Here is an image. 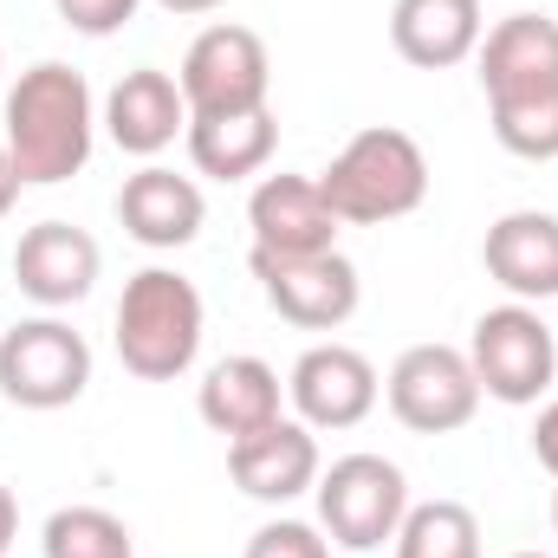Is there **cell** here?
<instances>
[{
    "label": "cell",
    "instance_id": "obj_1",
    "mask_svg": "<svg viewBox=\"0 0 558 558\" xmlns=\"http://www.w3.org/2000/svg\"><path fill=\"white\" fill-rule=\"evenodd\" d=\"M0 143H7L20 182H39V189L72 182L98 143V105H92L85 72H72L59 59L26 65L7 92V137Z\"/></svg>",
    "mask_w": 558,
    "mask_h": 558
},
{
    "label": "cell",
    "instance_id": "obj_2",
    "mask_svg": "<svg viewBox=\"0 0 558 558\" xmlns=\"http://www.w3.org/2000/svg\"><path fill=\"white\" fill-rule=\"evenodd\" d=\"M325 202L338 221L351 228H384V221H403L428 202V156L410 131L397 124H371L331 156V169L318 175Z\"/></svg>",
    "mask_w": 558,
    "mask_h": 558
},
{
    "label": "cell",
    "instance_id": "obj_3",
    "mask_svg": "<svg viewBox=\"0 0 558 558\" xmlns=\"http://www.w3.org/2000/svg\"><path fill=\"white\" fill-rule=\"evenodd\" d=\"M202 351V292L175 267H143L118 299V357L143 384H175Z\"/></svg>",
    "mask_w": 558,
    "mask_h": 558
},
{
    "label": "cell",
    "instance_id": "obj_4",
    "mask_svg": "<svg viewBox=\"0 0 558 558\" xmlns=\"http://www.w3.org/2000/svg\"><path fill=\"white\" fill-rule=\"evenodd\" d=\"M318 533L344 553H384L410 513V481L384 454H344L318 474Z\"/></svg>",
    "mask_w": 558,
    "mask_h": 558
},
{
    "label": "cell",
    "instance_id": "obj_5",
    "mask_svg": "<svg viewBox=\"0 0 558 558\" xmlns=\"http://www.w3.org/2000/svg\"><path fill=\"white\" fill-rule=\"evenodd\" d=\"M468 364H474V377H481V397H494V403H507V410H526V403H539V397L553 390L558 338L533 305L507 299V305H494V312L474 318Z\"/></svg>",
    "mask_w": 558,
    "mask_h": 558
},
{
    "label": "cell",
    "instance_id": "obj_6",
    "mask_svg": "<svg viewBox=\"0 0 558 558\" xmlns=\"http://www.w3.org/2000/svg\"><path fill=\"white\" fill-rule=\"evenodd\" d=\"M92 384V344L65 318H20L0 331V397L13 410H72Z\"/></svg>",
    "mask_w": 558,
    "mask_h": 558
},
{
    "label": "cell",
    "instance_id": "obj_7",
    "mask_svg": "<svg viewBox=\"0 0 558 558\" xmlns=\"http://www.w3.org/2000/svg\"><path fill=\"white\" fill-rule=\"evenodd\" d=\"M175 85H182V98H189V118L260 111V105H267V92H274V59H267V39H260L254 26L215 20L208 33H195V39H189Z\"/></svg>",
    "mask_w": 558,
    "mask_h": 558
},
{
    "label": "cell",
    "instance_id": "obj_8",
    "mask_svg": "<svg viewBox=\"0 0 558 558\" xmlns=\"http://www.w3.org/2000/svg\"><path fill=\"white\" fill-rule=\"evenodd\" d=\"M384 397L410 435H454L481 410V377H474L468 351H454V344H410L390 364Z\"/></svg>",
    "mask_w": 558,
    "mask_h": 558
},
{
    "label": "cell",
    "instance_id": "obj_9",
    "mask_svg": "<svg viewBox=\"0 0 558 558\" xmlns=\"http://www.w3.org/2000/svg\"><path fill=\"white\" fill-rule=\"evenodd\" d=\"M247 267L260 279L267 305L286 325H299V331H338L357 312V299H364V279H357V267L338 247L331 254H260L254 247Z\"/></svg>",
    "mask_w": 558,
    "mask_h": 558
},
{
    "label": "cell",
    "instance_id": "obj_10",
    "mask_svg": "<svg viewBox=\"0 0 558 558\" xmlns=\"http://www.w3.org/2000/svg\"><path fill=\"white\" fill-rule=\"evenodd\" d=\"M286 397H292V410H299V422H305L312 435H318V428H357V422L377 410L384 377H377V364H371L364 351H351V344H312V351L292 364Z\"/></svg>",
    "mask_w": 558,
    "mask_h": 558
},
{
    "label": "cell",
    "instance_id": "obj_11",
    "mask_svg": "<svg viewBox=\"0 0 558 558\" xmlns=\"http://www.w3.org/2000/svg\"><path fill=\"white\" fill-rule=\"evenodd\" d=\"M481 92L487 105H526L558 92V20L553 13H507L481 33Z\"/></svg>",
    "mask_w": 558,
    "mask_h": 558
},
{
    "label": "cell",
    "instance_id": "obj_12",
    "mask_svg": "<svg viewBox=\"0 0 558 558\" xmlns=\"http://www.w3.org/2000/svg\"><path fill=\"white\" fill-rule=\"evenodd\" d=\"M247 228H254V247L260 254H331L338 247V215L318 189V175H260L254 195H247Z\"/></svg>",
    "mask_w": 558,
    "mask_h": 558
},
{
    "label": "cell",
    "instance_id": "obj_13",
    "mask_svg": "<svg viewBox=\"0 0 558 558\" xmlns=\"http://www.w3.org/2000/svg\"><path fill=\"white\" fill-rule=\"evenodd\" d=\"M228 474H234V487H241L247 500L286 507V500H299V494L318 487L325 461H318V441H312L305 422L279 416V422H267V428H254V435H234V441H228Z\"/></svg>",
    "mask_w": 558,
    "mask_h": 558
},
{
    "label": "cell",
    "instance_id": "obj_14",
    "mask_svg": "<svg viewBox=\"0 0 558 558\" xmlns=\"http://www.w3.org/2000/svg\"><path fill=\"white\" fill-rule=\"evenodd\" d=\"M13 279H20V292L33 299V305H46V312H59V305H78L92 286H98V267H105V254H98V241L85 234V228H72V221H39V228H26L20 234V247H13Z\"/></svg>",
    "mask_w": 558,
    "mask_h": 558
},
{
    "label": "cell",
    "instance_id": "obj_15",
    "mask_svg": "<svg viewBox=\"0 0 558 558\" xmlns=\"http://www.w3.org/2000/svg\"><path fill=\"white\" fill-rule=\"evenodd\" d=\"M118 221H124V234L137 247L169 254V247H189L202 234L208 202H202L195 175H175L162 162H143L137 175H124V189H118Z\"/></svg>",
    "mask_w": 558,
    "mask_h": 558
},
{
    "label": "cell",
    "instance_id": "obj_16",
    "mask_svg": "<svg viewBox=\"0 0 558 558\" xmlns=\"http://www.w3.org/2000/svg\"><path fill=\"white\" fill-rule=\"evenodd\" d=\"M481 260H487V279L507 286L520 305L558 299V215H546V208L500 215L481 241Z\"/></svg>",
    "mask_w": 558,
    "mask_h": 558
},
{
    "label": "cell",
    "instance_id": "obj_17",
    "mask_svg": "<svg viewBox=\"0 0 558 558\" xmlns=\"http://www.w3.org/2000/svg\"><path fill=\"white\" fill-rule=\"evenodd\" d=\"M105 131L124 156H162L175 137H189V98L169 72L137 65L111 85L105 98Z\"/></svg>",
    "mask_w": 558,
    "mask_h": 558
},
{
    "label": "cell",
    "instance_id": "obj_18",
    "mask_svg": "<svg viewBox=\"0 0 558 558\" xmlns=\"http://www.w3.org/2000/svg\"><path fill=\"white\" fill-rule=\"evenodd\" d=\"M481 0H397L390 7V46L416 72H448L481 52Z\"/></svg>",
    "mask_w": 558,
    "mask_h": 558
},
{
    "label": "cell",
    "instance_id": "obj_19",
    "mask_svg": "<svg viewBox=\"0 0 558 558\" xmlns=\"http://www.w3.org/2000/svg\"><path fill=\"white\" fill-rule=\"evenodd\" d=\"M279 397H286V384H279V371L267 357H221L208 377H202V397H195V410L202 422L215 428V435H254V428H267L279 422Z\"/></svg>",
    "mask_w": 558,
    "mask_h": 558
},
{
    "label": "cell",
    "instance_id": "obj_20",
    "mask_svg": "<svg viewBox=\"0 0 558 558\" xmlns=\"http://www.w3.org/2000/svg\"><path fill=\"white\" fill-rule=\"evenodd\" d=\"M189 162L215 182H247L274 162L279 149V118L260 111H228V118H189Z\"/></svg>",
    "mask_w": 558,
    "mask_h": 558
},
{
    "label": "cell",
    "instance_id": "obj_21",
    "mask_svg": "<svg viewBox=\"0 0 558 558\" xmlns=\"http://www.w3.org/2000/svg\"><path fill=\"white\" fill-rule=\"evenodd\" d=\"M397 558H481V520L461 500H422L397 526Z\"/></svg>",
    "mask_w": 558,
    "mask_h": 558
},
{
    "label": "cell",
    "instance_id": "obj_22",
    "mask_svg": "<svg viewBox=\"0 0 558 558\" xmlns=\"http://www.w3.org/2000/svg\"><path fill=\"white\" fill-rule=\"evenodd\" d=\"M46 558H137L131 526L111 507H59L39 533Z\"/></svg>",
    "mask_w": 558,
    "mask_h": 558
},
{
    "label": "cell",
    "instance_id": "obj_23",
    "mask_svg": "<svg viewBox=\"0 0 558 558\" xmlns=\"http://www.w3.org/2000/svg\"><path fill=\"white\" fill-rule=\"evenodd\" d=\"M494 137L520 162H558V92L553 98H526V105H487Z\"/></svg>",
    "mask_w": 558,
    "mask_h": 558
},
{
    "label": "cell",
    "instance_id": "obj_24",
    "mask_svg": "<svg viewBox=\"0 0 558 558\" xmlns=\"http://www.w3.org/2000/svg\"><path fill=\"white\" fill-rule=\"evenodd\" d=\"M247 558H331V539L305 520H267L247 539Z\"/></svg>",
    "mask_w": 558,
    "mask_h": 558
},
{
    "label": "cell",
    "instance_id": "obj_25",
    "mask_svg": "<svg viewBox=\"0 0 558 558\" xmlns=\"http://www.w3.org/2000/svg\"><path fill=\"white\" fill-rule=\"evenodd\" d=\"M59 7V20L72 26V33H85V39H111V33H124L131 20H137L143 0H52Z\"/></svg>",
    "mask_w": 558,
    "mask_h": 558
},
{
    "label": "cell",
    "instance_id": "obj_26",
    "mask_svg": "<svg viewBox=\"0 0 558 558\" xmlns=\"http://www.w3.org/2000/svg\"><path fill=\"white\" fill-rule=\"evenodd\" d=\"M533 454H539V468L558 481V403H546L539 422H533Z\"/></svg>",
    "mask_w": 558,
    "mask_h": 558
},
{
    "label": "cell",
    "instance_id": "obj_27",
    "mask_svg": "<svg viewBox=\"0 0 558 558\" xmlns=\"http://www.w3.org/2000/svg\"><path fill=\"white\" fill-rule=\"evenodd\" d=\"M20 189H26V182H20V169H13V156H7V143H0V221H7V208L20 202Z\"/></svg>",
    "mask_w": 558,
    "mask_h": 558
},
{
    "label": "cell",
    "instance_id": "obj_28",
    "mask_svg": "<svg viewBox=\"0 0 558 558\" xmlns=\"http://www.w3.org/2000/svg\"><path fill=\"white\" fill-rule=\"evenodd\" d=\"M13 539H20V507H13V494L0 487V558L13 553Z\"/></svg>",
    "mask_w": 558,
    "mask_h": 558
},
{
    "label": "cell",
    "instance_id": "obj_29",
    "mask_svg": "<svg viewBox=\"0 0 558 558\" xmlns=\"http://www.w3.org/2000/svg\"><path fill=\"white\" fill-rule=\"evenodd\" d=\"M162 13H215V7H228V0H156Z\"/></svg>",
    "mask_w": 558,
    "mask_h": 558
},
{
    "label": "cell",
    "instance_id": "obj_30",
    "mask_svg": "<svg viewBox=\"0 0 558 558\" xmlns=\"http://www.w3.org/2000/svg\"><path fill=\"white\" fill-rule=\"evenodd\" d=\"M553 533H558V494H553Z\"/></svg>",
    "mask_w": 558,
    "mask_h": 558
},
{
    "label": "cell",
    "instance_id": "obj_31",
    "mask_svg": "<svg viewBox=\"0 0 558 558\" xmlns=\"http://www.w3.org/2000/svg\"><path fill=\"white\" fill-rule=\"evenodd\" d=\"M513 558H546V553H513Z\"/></svg>",
    "mask_w": 558,
    "mask_h": 558
},
{
    "label": "cell",
    "instance_id": "obj_32",
    "mask_svg": "<svg viewBox=\"0 0 558 558\" xmlns=\"http://www.w3.org/2000/svg\"><path fill=\"white\" fill-rule=\"evenodd\" d=\"M0 267H7V247H0Z\"/></svg>",
    "mask_w": 558,
    "mask_h": 558
}]
</instances>
